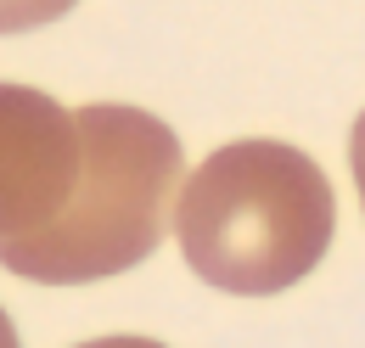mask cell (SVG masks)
<instances>
[{
    "label": "cell",
    "mask_w": 365,
    "mask_h": 348,
    "mask_svg": "<svg viewBox=\"0 0 365 348\" xmlns=\"http://www.w3.org/2000/svg\"><path fill=\"white\" fill-rule=\"evenodd\" d=\"M79 0H0V34H34L56 17H68Z\"/></svg>",
    "instance_id": "obj_4"
},
{
    "label": "cell",
    "mask_w": 365,
    "mask_h": 348,
    "mask_svg": "<svg viewBox=\"0 0 365 348\" xmlns=\"http://www.w3.org/2000/svg\"><path fill=\"white\" fill-rule=\"evenodd\" d=\"M0 348H23V343H17V326H11V314H6V309H0Z\"/></svg>",
    "instance_id": "obj_7"
},
{
    "label": "cell",
    "mask_w": 365,
    "mask_h": 348,
    "mask_svg": "<svg viewBox=\"0 0 365 348\" xmlns=\"http://www.w3.org/2000/svg\"><path fill=\"white\" fill-rule=\"evenodd\" d=\"M79 185V113L34 85H0V242L68 208Z\"/></svg>",
    "instance_id": "obj_3"
},
{
    "label": "cell",
    "mask_w": 365,
    "mask_h": 348,
    "mask_svg": "<svg viewBox=\"0 0 365 348\" xmlns=\"http://www.w3.org/2000/svg\"><path fill=\"white\" fill-rule=\"evenodd\" d=\"M180 135L158 113L96 101L79 113V185L68 208L0 242V264L40 287H85L124 275L158 253L180 185Z\"/></svg>",
    "instance_id": "obj_2"
},
{
    "label": "cell",
    "mask_w": 365,
    "mask_h": 348,
    "mask_svg": "<svg viewBox=\"0 0 365 348\" xmlns=\"http://www.w3.org/2000/svg\"><path fill=\"white\" fill-rule=\"evenodd\" d=\"M337 230L331 180L304 146L230 140L175 185V242L197 281L230 298H275L326 259Z\"/></svg>",
    "instance_id": "obj_1"
},
{
    "label": "cell",
    "mask_w": 365,
    "mask_h": 348,
    "mask_svg": "<svg viewBox=\"0 0 365 348\" xmlns=\"http://www.w3.org/2000/svg\"><path fill=\"white\" fill-rule=\"evenodd\" d=\"M79 348H163V343H152V337H91Z\"/></svg>",
    "instance_id": "obj_6"
},
{
    "label": "cell",
    "mask_w": 365,
    "mask_h": 348,
    "mask_svg": "<svg viewBox=\"0 0 365 348\" xmlns=\"http://www.w3.org/2000/svg\"><path fill=\"white\" fill-rule=\"evenodd\" d=\"M349 174H354V191H360V208H365V113L349 130Z\"/></svg>",
    "instance_id": "obj_5"
}]
</instances>
